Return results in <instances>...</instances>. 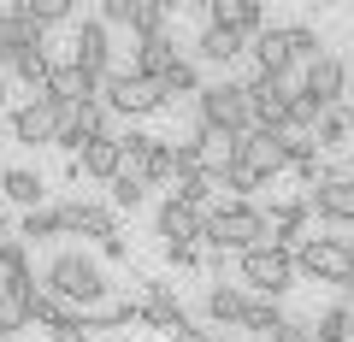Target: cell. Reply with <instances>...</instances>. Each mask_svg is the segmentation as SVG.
I'll return each mask as SVG.
<instances>
[{
  "instance_id": "cell-32",
  "label": "cell",
  "mask_w": 354,
  "mask_h": 342,
  "mask_svg": "<svg viewBox=\"0 0 354 342\" xmlns=\"http://www.w3.org/2000/svg\"><path fill=\"white\" fill-rule=\"evenodd\" d=\"M348 325H354V307L348 301H330L325 313L313 319V342H348Z\"/></svg>"
},
{
  "instance_id": "cell-44",
  "label": "cell",
  "mask_w": 354,
  "mask_h": 342,
  "mask_svg": "<svg viewBox=\"0 0 354 342\" xmlns=\"http://www.w3.org/2000/svg\"><path fill=\"white\" fill-rule=\"evenodd\" d=\"M6 83H12V77H6V65H0V106H6Z\"/></svg>"
},
{
  "instance_id": "cell-3",
  "label": "cell",
  "mask_w": 354,
  "mask_h": 342,
  "mask_svg": "<svg viewBox=\"0 0 354 342\" xmlns=\"http://www.w3.org/2000/svg\"><path fill=\"white\" fill-rule=\"evenodd\" d=\"M195 124L218 130V136H248V130H254L248 83H242V77H213V83L195 95Z\"/></svg>"
},
{
  "instance_id": "cell-37",
  "label": "cell",
  "mask_w": 354,
  "mask_h": 342,
  "mask_svg": "<svg viewBox=\"0 0 354 342\" xmlns=\"http://www.w3.org/2000/svg\"><path fill=\"white\" fill-rule=\"evenodd\" d=\"M130 6H136V0H101V12H95V18H101L106 30H130Z\"/></svg>"
},
{
  "instance_id": "cell-9",
  "label": "cell",
  "mask_w": 354,
  "mask_h": 342,
  "mask_svg": "<svg viewBox=\"0 0 354 342\" xmlns=\"http://www.w3.org/2000/svg\"><path fill=\"white\" fill-rule=\"evenodd\" d=\"M248 113H254V130H272V136H283V124H290V89H283L278 77H260L248 65Z\"/></svg>"
},
{
  "instance_id": "cell-45",
  "label": "cell",
  "mask_w": 354,
  "mask_h": 342,
  "mask_svg": "<svg viewBox=\"0 0 354 342\" xmlns=\"http://www.w3.org/2000/svg\"><path fill=\"white\" fill-rule=\"evenodd\" d=\"M165 342H201V336H195V330H183V336H165Z\"/></svg>"
},
{
  "instance_id": "cell-5",
  "label": "cell",
  "mask_w": 354,
  "mask_h": 342,
  "mask_svg": "<svg viewBox=\"0 0 354 342\" xmlns=\"http://www.w3.org/2000/svg\"><path fill=\"white\" fill-rule=\"evenodd\" d=\"M101 101L113 106V118H153V113L171 106L160 83H148V77H136V71H113L106 89H101Z\"/></svg>"
},
{
  "instance_id": "cell-19",
  "label": "cell",
  "mask_w": 354,
  "mask_h": 342,
  "mask_svg": "<svg viewBox=\"0 0 354 342\" xmlns=\"http://www.w3.org/2000/svg\"><path fill=\"white\" fill-rule=\"evenodd\" d=\"M36 289H41L36 278H24V283L0 278V342L18 336V330H30V301H36Z\"/></svg>"
},
{
  "instance_id": "cell-35",
  "label": "cell",
  "mask_w": 354,
  "mask_h": 342,
  "mask_svg": "<svg viewBox=\"0 0 354 342\" xmlns=\"http://www.w3.org/2000/svg\"><path fill=\"white\" fill-rule=\"evenodd\" d=\"M106 189H113V213H136V207L148 201V183H142L136 171H118V178L106 183Z\"/></svg>"
},
{
  "instance_id": "cell-33",
  "label": "cell",
  "mask_w": 354,
  "mask_h": 342,
  "mask_svg": "<svg viewBox=\"0 0 354 342\" xmlns=\"http://www.w3.org/2000/svg\"><path fill=\"white\" fill-rule=\"evenodd\" d=\"M12 236H18V242H30V248H36V242H53V236H59V213H53V207H36V213L18 218Z\"/></svg>"
},
{
  "instance_id": "cell-27",
  "label": "cell",
  "mask_w": 354,
  "mask_h": 342,
  "mask_svg": "<svg viewBox=\"0 0 354 342\" xmlns=\"http://www.w3.org/2000/svg\"><path fill=\"white\" fill-rule=\"evenodd\" d=\"M18 12H24L30 24H36L41 36H48V30L71 24V18H77V6H71V0H18Z\"/></svg>"
},
{
  "instance_id": "cell-24",
  "label": "cell",
  "mask_w": 354,
  "mask_h": 342,
  "mask_svg": "<svg viewBox=\"0 0 354 342\" xmlns=\"http://www.w3.org/2000/svg\"><path fill=\"white\" fill-rule=\"evenodd\" d=\"M53 53H48V41H41V48H24V53H12V59H6V77H18V83H24V89H48V77H53Z\"/></svg>"
},
{
  "instance_id": "cell-23",
  "label": "cell",
  "mask_w": 354,
  "mask_h": 342,
  "mask_svg": "<svg viewBox=\"0 0 354 342\" xmlns=\"http://www.w3.org/2000/svg\"><path fill=\"white\" fill-rule=\"evenodd\" d=\"M177 59H183V53H177V41H171V36H148V41H136V59H130V71L148 77V83H160V77L171 71Z\"/></svg>"
},
{
  "instance_id": "cell-49",
  "label": "cell",
  "mask_w": 354,
  "mask_h": 342,
  "mask_svg": "<svg viewBox=\"0 0 354 342\" xmlns=\"http://www.w3.org/2000/svg\"><path fill=\"white\" fill-rule=\"evenodd\" d=\"M348 342H354V325H348Z\"/></svg>"
},
{
  "instance_id": "cell-41",
  "label": "cell",
  "mask_w": 354,
  "mask_h": 342,
  "mask_svg": "<svg viewBox=\"0 0 354 342\" xmlns=\"http://www.w3.org/2000/svg\"><path fill=\"white\" fill-rule=\"evenodd\" d=\"M195 336H201V342H242V330H230V325H195Z\"/></svg>"
},
{
  "instance_id": "cell-38",
  "label": "cell",
  "mask_w": 354,
  "mask_h": 342,
  "mask_svg": "<svg viewBox=\"0 0 354 342\" xmlns=\"http://www.w3.org/2000/svg\"><path fill=\"white\" fill-rule=\"evenodd\" d=\"M88 336H95V330H88V319H83V313H77V319H65V325H53V330H48V342H88Z\"/></svg>"
},
{
  "instance_id": "cell-46",
  "label": "cell",
  "mask_w": 354,
  "mask_h": 342,
  "mask_svg": "<svg viewBox=\"0 0 354 342\" xmlns=\"http://www.w3.org/2000/svg\"><path fill=\"white\" fill-rule=\"evenodd\" d=\"M342 301H348V307H354V278H348V289H342Z\"/></svg>"
},
{
  "instance_id": "cell-26",
  "label": "cell",
  "mask_w": 354,
  "mask_h": 342,
  "mask_svg": "<svg viewBox=\"0 0 354 342\" xmlns=\"http://www.w3.org/2000/svg\"><path fill=\"white\" fill-rule=\"evenodd\" d=\"M313 148L319 153H348L354 148V130H348V113H342V106H330V113L313 124Z\"/></svg>"
},
{
  "instance_id": "cell-17",
  "label": "cell",
  "mask_w": 354,
  "mask_h": 342,
  "mask_svg": "<svg viewBox=\"0 0 354 342\" xmlns=\"http://www.w3.org/2000/svg\"><path fill=\"white\" fill-rule=\"evenodd\" d=\"M207 24L230 30V36H242V41H254L266 30V6H260V0H213V6H207Z\"/></svg>"
},
{
  "instance_id": "cell-18",
  "label": "cell",
  "mask_w": 354,
  "mask_h": 342,
  "mask_svg": "<svg viewBox=\"0 0 354 342\" xmlns=\"http://www.w3.org/2000/svg\"><path fill=\"white\" fill-rule=\"evenodd\" d=\"M0 195H6V207H18V213L48 207V183H41L36 165H6V171H0Z\"/></svg>"
},
{
  "instance_id": "cell-28",
  "label": "cell",
  "mask_w": 354,
  "mask_h": 342,
  "mask_svg": "<svg viewBox=\"0 0 354 342\" xmlns=\"http://www.w3.org/2000/svg\"><path fill=\"white\" fill-rule=\"evenodd\" d=\"M290 325V319H283V307L278 301H260V295H248V313H242V330H254V336H278V330Z\"/></svg>"
},
{
  "instance_id": "cell-50",
  "label": "cell",
  "mask_w": 354,
  "mask_h": 342,
  "mask_svg": "<svg viewBox=\"0 0 354 342\" xmlns=\"http://www.w3.org/2000/svg\"><path fill=\"white\" fill-rule=\"evenodd\" d=\"M0 171H6V165H0Z\"/></svg>"
},
{
  "instance_id": "cell-12",
  "label": "cell",
  "mask_w": 354,
  "mask_h": 342,
  "mask_svg": "<svg viewBox=\"0 0 354 342\" xmlns=\"http://www.w3.org/2000/svg\"><path fill=\"white\" fill-rule=\"evenodd\" d=\"M6 130H12V142H24V148H53V136H59V113H53L41 95H30L24 106L6 113Z\"/></svg>"
},
{
  "instance_id": "cell-16",
  "label": "cell",
  "mask_w": 354,
  "mask_h": 342,
  "mask_svg": "<svg viewBox=\"0 0 354 342\" xmlns=\"http://www.w3.org/2000/svg\"><path fill=\"white\" fill-rule=\"evenodd\" d=\"M201 230H207V213H195V207L171 201V195L153 207V236H160L165 248H177V242H201Z\"/></svg>"
},
{
  "instance_id": "cell-4",
  "label": "cell",
  "mask_w": 354,
  "mask_h": 342,
  "mask_svg": "<svg viewBox=\"0 0 354 342\" xmlns=\"http://www.w3.org/2000/svg\"><path fill=\"white\" fill-rule=\"evenodd\" d=\"M236 272H242V283H248L260 301H283V295L295 289V254H283V248H248L236 260Z\"/></svg>"
},
{
  "instance_id": "cell-22",
  "label": "cell",
  "mask_w": 354,
  "mask_h": 342,
  "mask_svg": "<svg viewBox=\"0 0 354 342\" xmlns=\"http://www.w3.org/2000/svg\"><path fill=\"white\" fill-rule=\"evenodd\" d=\"M201 313H207V325H230V330H242L248 295H242L236 283H207V295H201Z\"/></svg>"
},
{
  "instance_id": "cell-1",
  "label": "cell",
  "mask_w": 354,
  "mask_h": 342,
  "mask_svg": "<svg viewBox=\"0 0 354 342\" xmlns=\"http://www.w3.org/2000/svg\"><path fill=\"white\" fill-rule=\"evenodd\" d=\"M41 289L59 295V301H71L77 313H95V307L113 301L106 266H101L88 248H59V254H48V266H41Z\"/></svg>"
},
{
  "instance_id": "cell-8",
  "label": "cell",
  "mask_w": 354,
  "mask_h": 342,
  "mask_svg": "<svg viewBox=\"0 0 354 342\" xmlns=\"http://www.w3.org/2000/svg\"><path fill=\"white\" fill-rule=\"evenodd\" d=\"M53 213H59V236H118V213L106 201H83V195H71V201H53Z\"/></svg>"
},
{
  "instance_id": "cell-40",
  "label": "cell",
  "mask_w": 354,
  "mask_h": 342,
  "mask_svg": "<svg viewBox=\"0 0 354 342\" xmlns=\"http://www.w3.org/2000/svg\"><path fill=\"white\" fill-rule=\"evenodd\" d=\"M165 260H171L177 272H195L201 266V242H177V248H165Z\"/></svg>"
},
{
  "instance_id": "cell-7",
  "label": "cell",
  "mask_w": 354,
  "mask_h": 342,
  "mask_svg": "<svg viewBox=\"0 0 354 342\" xmlns=\"http://www.w3.org/2000/svg\"><path fill=\"white\" fill-rule=\"evenodd\" d=\"M142 325L165 330V336L195 330V319H189V307H183V295H177V283H165V278H148V283H142Z\"/></svg>"
},
{
  "instance_id": "cell-42",
  "label": "cell",
  "mask_w": 354,
  "mask_h": 342,
  "mask_svg": "<svg viewBox=\"0 0 354 342\" xmlns=\"http://www.w3.org/2000/svg\"><path fill=\"white\" fill-rule=\"evenodd\" d=\"M272 342H313V330H307L301 319H290V325H283V330H278V336H272Z\"/></svg>"
},
{
  "instance_id": "cell-29",
  "label": "cell",
  "mask_w": 354,
  "mask_h": 342,
  "mask_svg": "<svg viewBox=\"0 0 354 342\" xmlns=\"http://www.w3.org/2000/svg\"><path fill=\"white\" fill-rule=\"evenodd\" d=\"M160 89H165V101H177V95H201V89H207V77H201V65L183 53V59H177L171 71L160 77Z\"/></svg>"
},
{
  "instance_id": "cell-48",
  "label": "cell",
  "mask_w": 354,
  "mask_h": 342,
  "mask_svg": "<svg viewBox=\"0 0 354 342\" xmlns=\"http://www.w3.org/2000/svg\"><path fill=\"white\" fill-rule=\"evenodd\" d=\"M348 260H354V242H348Z\"/></svg>"
},
{
  "instance_id": "cell-25",
  "label": "cell",
  "mask_w": 354,
  "mask_h": 342,
  "mask_svg": "<svg viewBox=\"0 0 354 342\" xmlns=\"http://www.w3.org/2000/svg\"><path fill=\"white\" fill-rule=\"evenodd\" d=\"M242 53H248V41H242V36L207 24L201 36H195V53H189V59H195V65H230V59H242Z\"/></svg>"
},
{
  "instance_id": "cell-11",
  "label": "cell",
  "mask_w": 354,
  "mask_h": 342,
  "mask_svg": "<svg viewBox=\"0 0 354 342\" xmlns=\"http://www.w3.org/2000/svg\"><path fill=\"white\" fill-rule=\"evenodd\" d=\"M301 95H307V101H319L325 113H330V106H342V95H348V59L325 48V53L301 71Z\"/></svg>"
},
{
  "instance_id": "cell-21",
  "label": "cell",
  "mask_w": 354,
  "mask_h": 342,
  "mask_svg": "<svg viewBox=\"0 0 354 342\" xmlns=\"http://www.w3.org/2000/svg\"><path fill=\"white\" fill-rule=\"evenodd\" d=\"M307 207L319 225H354V183H319L307 189Z\"/></svg>"
},
{
  "instance_id": "cell-31",
  "label": "cell",
  "mask_w": 354,
  "mask_h": 342,
  "mask_svg": "<svg viewBox=\"0 0 354 342\" xmlns=\"http://www.w3.org/2000/svg\"><path fill=\"white\" fill-rule=\"evenodd\" d=\"M213 195H218V178H207V171H189V178H177L171 201H183V207H195V213H207V207H213Z\"/></svg>"
},
{
  "instance_id": "cell-14",
  "label": "cell",
  "mask_w": 354,
  "mask_h": 342,
  "mask_svg": "<svg viewBox=\"0 0 354 342\" xmlns=\"http://www.w3.org/2000/svg\"><path fill=\"white\" fill-rule=\"evenodd\" d=\"M266 225H272V248L295 254L307 236H313V207H307V195H295V201H272Z\"/></svg>"
},
{
  "instance_id": "cell-47",
  "label": "cell",
  "mask_w": 354,
  "mask_h": 342,
  "mask_svg": "<svg viewBox=\"0 0 354 342\" xmlns=\"http://www.w3.org/2000/svg\"><path fill=\"white\" fill-rule=\"evenodd\" d=\"M342 113H348V130H354V106H342Z\"/></svg>"
},
{
  "instance_id": "cell-39",
  "label": "cell",
  "mask_w": 354,
  "mask_h": 342,
  "mask_svg": "<svg viewBox=\"0 0 354 342\" xmlns=\"http://www.w3.org/2000/svg\"><path fill=\"white\" fill-rule=\"evenodd\" d=\"M95 260H101V266H124V260H130V242H124V236L95 242Z\"/></svg>"
},
{
  "instance_id": "cell-6",
  "label": "cell",
  "mask_w": 354,
  "mask_h": 342,
  "mask_svg": "<svg viewBox=\"0 0 354 342\" xmlns=\"http://www.w3.org/2000/svg\"><path fill=\"white\" fill-rule=\"evenodd\" d=\"M295 278H307V283H330V289H348L354 260H348V248H337V242H325V236L313 230V236L295 248Z\"/></svg>"
},
{
  "instance_id": "cell-15",
  "label": "cell",
  "mask_w": 354,
  "mask_h": 342,
  "mask_svg": "<svg viewBox=\"0 0 354 342\" xmlns=\"http://www.w3.org/2000/svg\"><path fill=\"white\" fill-rule=\"evenodd\" d=\"M118 171H124V148H118V136H101V142H88L83 153H77L71 165H65V178H88V183H113Z\"/></svg>"
},
{
  "instance_id": "cell-20",
  "label": "cell",
  "mask_w": 354,
  "mask_h": 342,
  "mask_svg": "<svg viewBox=\"0 0 354 342\" xmlns=\"http://www.w3.org/2000/svg\"><path fill=\"white\" fill-rule=\"evenodd\" d=\"M189 148H195V171H207V178H225L230 165H236V136H218V130L195 124Z\"/></svg>"
},
{
  "instance_id": "cell-30",
  "label": "cell",
  "mask_w": 354,
  "mask_h": 342,
  "mask_svg": "<svg viewBox=\"0 0 354 342\" xmlns=\"http://www.w3.org/2000/svg\"><path fill=\"white\" fill-rule=\"evenodd\" d=\"M165 18H171V6H165V0H136V6H130V36H136V41L165 36Z\"/></svg>"
},
{
  "instance_id": "cell-34",
  "label": "cell",
  "mask_w": 354,
  "mask_h": 342,
  "mask_svg": "<svg viewBox=\"0 0 354 342\" xmlns=\"http://www.w3.org/2000/svg\"><path fill=\"white\" fill-rule=\"evenodd\" d=\"M0 278H12V283L36 278V266H30V242H18V236L0 242Z\"/></svg>"
},
{
  "instance_id": "cell-43",
  "label": "cell",
  "mask_w": 354,
  "mask_h": 342,
  "mask_svg": "<svg viewBox=\"0 0 354 342\" xmlns=\"http://www.w3.org/2000/svg\"><path fill=\"white\" fill-rule=\"evenodd\" d=\"M6 236H12V218H6V207H0V242H6Z\"/></svg>"
},
{
  "instance_id": "cell-10",
  "label": "cell",
  "mask_w": 354,
  "mask_h": 342,
  "mask_svg": "<svg viewBox=\"0 0 354 342\" xmlns=\"http://www.w3.org/2000/svg\"><path fill=\"white\" fill-rule=\"evenodd\" d=\"M71 65L88 71V77H101V83L118 71V65H113V30H106L95 12H88L83 24H77V36H71Z\"/></svg>"
},
{
  "instance_id": "cell-13",
  "label": "cell",
  "mask_w": 354,
  "mask_h": 342,
  "mask_svg": "<svg viewBox=\"0 0 354 342\" xmlns=\"http://www.w3.org/2000/svg\"><path fill=\"white\" fill-rule=\"evenodd\" d=\"M236 160L248 165L260 183H272L278 171H290V153H283V136H272V130H248V136H236Z\"/></svg>"
},
{
  "instance_id": "cell-2",
  "label": "cell",
  "mask_w": 354,
  "mask_h": 342,
  "mask_svg": "<svg viewBox=\"0 0 354 342\" xmlns=\"http://www.w3.org/2000/svg\"><path fill=\"white\" fill-rule=\"evenodd\" d=\"M201 242L213 254H248V248H266L272 242V225H266V207H254V201H218V207H207V230H201Z\"/></svg>"
},
{
  "instance_id": "cell-36",
  "label": "cell",
  "mask_w": 354,
  "mask_h": 342,
  "mask_svg": "<svg viewBox=\"0 0 354 342\" xmlns=\"http://www.w3.org/2000/svg\"><path fill=\"white\" fill-rule=\"evenodd\" d=\"M218 189H230V201H254V195H260L266 189V183L260 178H254V171H248V165H230V171H225V178H218Z\"/></svg>"
}]
</instances>
